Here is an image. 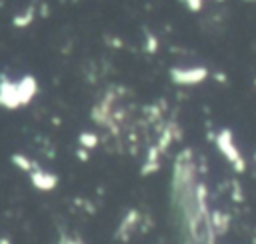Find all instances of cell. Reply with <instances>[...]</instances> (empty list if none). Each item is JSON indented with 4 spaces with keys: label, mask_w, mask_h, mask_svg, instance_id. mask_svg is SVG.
Segmentation results:
<instances>
[{
    "label": "cell",
    "mask_w": 256,
    "mask_h": 244,
    "mask_svg": "<svg viewBox=\"0 0 256 244\" xmlns=\"http://www.w3.org/2000/svg\"><path fill=\"white\" fill-rule=\"evenodd\" d=\"M216 146H218V150L226 156V160L232 164V168H234L236 172H244V170H246V160H244V156L240 154L238 146L234 144V136H232V132H230L228 128H222V130L216 134Z\"/></svg>",
    "instance_id": "cell-1"
},
{
    "label": "cell",
    "mask_w": 256,
    "mask_h": 244,
    "mask_svg": "<svg viewBox=\"0 0 256 244\" xmlns=\"http://www.w3.org/2000/svg\"><path fill=\"white\" fill-rule=\"evenodd\" d=\"M208 70L204 66H192V68H170V80L180 86H192L202 80H206Z\"/></svg>",
    "instance_id": "cell-2"
},
{
    "label": "cell",
    "mask_w": 256,
    "mask_h": 244,
    "mask_svg": "<svg viewBox=\"0 0 256 244\" xmlns=\"http://www.w3.org/2000/svg\"><path fill=\"white\" fill-rule=\"evenodd\" d=\"M0 104H2L4 108H18V106H20L16 82H10V80H6V78L0 80Z\"/></svg>",
    "instance_id": "cell-3"
},
{
    "label": "cell",
    "mask_w": 256,
    "mask_h": 244,
    "mask_svg": "<svg viewBox=\"0 0 256 244\" xmlns=\"http://www.w3.org/2000/svg\"><path fill=\"white\" fill-rule=\"evenodd\" d=\"M30 180H32L34 188H38L42 192H48V190L56 188V184H58V176L56 174H52L48 170H40V168L30 172Z\"/></svg>",
    "instance_id": "cell-4"
},
{
    "label": "cell",
    "mask_w": 256,
    "mask_h": 244,
    "mask_svg": "<svg viewBox=\"0 0 256 244\" xmlns=\"http://www.w3.org/2000/svg\"><path fill=\"white\" fill-rule=\"evenodd\" d=\"M16 88H18V98H20V106H22V104H28L36 96L38 84H36L34 76H24L22 80L16 82Z\"/></svg>",
    "instance_id": "cell-5"
},
{
    "label": "cell",
    "mask_w": 256,
    "mask_h": 244,
    "mask_svg": "<svg viewBox=\"0 0 256 244\" xmlns=\"http://www.w3.org/2000/svg\"><path fill=\"white\" fill-rule=\"evenodd\" d=\"M138 220H140V212L138 210H128L126 212V216L120 220V226H118V238H122V240H128L130 238V234L136 230V224H138Z\"/></svg>",
    "instance_id": "cell-6"
},
{
    "label": "cell",
    "mask_w": 256,
    "mask_h": 244,
    "mask_svg": "<svg viewBox=\"0 0 256 244\" xmlns=\"http://www.w3.org/2000/svg\"><path fill=\"white\" fill-rule=\"evenodd\" d=\"M160 160H162V152H160L158 146L154 144V146L148 150V154H146V160H144V164H142V174L146 176V174H150V172H156V170L160 168Z\"/></svg>",
    "instance_id": "cell-7"
},
{
    "label": "cell",
    "mask_w": 256,
    "mask_h": 244,
    "mask_svg": "<svg viewBox=\"0 0 256 244\" xmlns=\"http://www.w3.org/2000/svg\"><path fill=\"white\" fill-rule=\"evenodd\" d=\"M210 226H212L214 234H224L228 230V226H230V216L224 214L222 210H214L210 214Z\"/></svg>",
    "instance_id": "cell-8"
},
{
    "label": "cell",
    "mask_w": 256,
    "mask_h": 244,
    "mask_svg": "<svg viewBox=\"0 0 256 244\" xmlns=\"http://www.w3.org/2000/svg\"><path fill=\"white\" fill-rule=\"evenodd\" d=\"M34 18H36V10H34V6H28L26 10L18 12V14L12 18V24H14L16 28H26V26H30V24L34 22Z\"/></svg>",
    "instance_id": "cell-9"
},
{
    "label": "cell",
    "mask_w": 256,
    "mask_h": 244,
    "mask_svg": "<svg viewBox=\"0 0 256 244\" xmlns=\"http://www.w3.org/2000/svg\"><path fill=\"white\" fill-rule=\"evenodd\" d=\"M12 164L18 168V170H22V172H32V170H36L38 166H36V162L30 158V156H26V154H20V152H16V154H12Z\"/></svg>",
    "instance_id": "cell-10"
},
{
    "label": "cell",
    "mask_w": 256,
    "mask_h": 244,
    "mask_svg": "<svg viewBox=\"0 0 256 244\" xmlns=\"http://www.w3.org/2000/svg\"><path fill=\"white\" fill-rule=\"evenodd\" d=\"M78 142H80V146H82V148L92 150L94 146H98V136H96L94 132H82V134H80V138H78Z\"/></svg>",
    "instance_id": "cell-11"
},
{
    "label": "cell",
    "mask_w": 256,
    "mask_h": 244,
    "mask_svg": "<svg viewBox=\"0 0 256 244\" xmlns=\"http://www.w3.org/2000/svg\"><path fill=\"white\" fill-rule=\"evenodd\" d=\"M144 48H146L148 54H154V52L158 50V38H156L154 34L146 32V44H144Z\"/></svg>",
    "instance_id": "cell-12"
},
{
    "label": "cell",
    "mask_w": 256,
    "mask_h": 244,
    "mask_svg": "<svg viewBox=\"0 0 256 244\" xmlns=\"http://www.w3.org/2000/svg\"><path fill=\"white\" fill-rule=\"evenodd\" d=\"M184 6L190 10V12H200L202 6H204V0H182Z\"/></svg>",
    "instance_id": "cell-13"
},
{
    "label": "cell",
    "mask_w": 256,
    "mask_h": 244,
    "mask_svg": "<svg viewBox=\"0 0 256 244\" xmlns=\"http://www.w3.org/2000/svg\"><path fill=\"white\" fill-rule=\"evenodd\" d=\"M58 244H82V240L80 238H76V236H60V240H58Z\"/></svg>",
    "instance_id": "cell-14"
},
{
    "label": "cell",
    "mask_w": 256,
    "mask_h": 244,
    "mask_svg": "<svg viewBox=\"0 0 256 244\" xmlns=\"http://www.w3.org/2000/svg\"><path fill=\"white\" fill-rule=\"evenodd\" d=\"M232 194H234V200L236 202H242V190H240V184L238 182L232 184Z\"/></svg>",
    "instance_id": "cell-15"
},
{
    "label": "cell",
    "mask_w": 256,
    "mask_h": 244,
    "mask_svg": "<svg viewBox=\"0 0 256 244\" xmlns=\"http://www.w3.org/2000/svg\"><path fill=\"white\" fill-rule=\"evenodd\" d=\"M78 158H80V160H88V150H86V148H80V150H78Z\"/></svg>",
    "instance_id": "cell-16"
},
{
    "label": "cell",
    "mask_w": 256,
    "mask_h": 244,
    "mask_svg": "<svg viewBox=\"0 0 256 244\" xmlns=\"http://www.w3.org/2000/svg\"><path fill=\"white\" fill-rule=\"evenodd\" d=\"M216 78H218V80H220V82H226V76H224V74H222V72H218V74H216Z\"/></svg>",
    "instance_id": "cell-17"
},
{
    "label": "cell",
    "mask_w": 256,
    "mask_h": 244,
    "mask_svg": "<svg viewBox=\"0 0 256 244\" xmlns=\"http://www.w3.org/2000/svg\"><path fill=\"white\" fill-rule=\"evenodd\" d=\"M0 244H10V240H6V238H0Z\"/></svg>",
    "instance_id": "cell-18"
},
{
    "label": "cell",
    "mask_w": 256,
    "mask_h": 244,
    "mask_svg": "<svg viewBox=\"0 0 256 244\" xmlns=\"http://www.w3.org/2000/svg\"><path fill=\"white\" fill-rule=\"evenodd\" d=\"M246 2H256V0H246Z\"/></svg>",
    "instance_id": "cell-19"
},
{
    "label": "cell",
    "mask_w": 256,
    "mask_h": 244,
    "mask_svg": "<svg viewBox=\"0 0 256 244\" xmlns=\"http://www.w3.org/2000/svg\"><path fill=\"white\" fill-rule=\"evenodd\" d=\"M216 2H224V0H216Z\"/></svg>",
    "instance_id": "cell-20"
},
{
    "label": "cell",
    "mask_w": 256,
    "mask_h": 244,
    "mask_svg": "<svg viewBox=\"0 0 256 244\" xmlns=\"http://www.w3.org/2000/svg\"><path fill=\"white\" fill-rule=\"evenodd\" d=\"M72 2H78V0H72Z\"/></svg>",
    "instance_id": "cell-21"
}]
</instances>
